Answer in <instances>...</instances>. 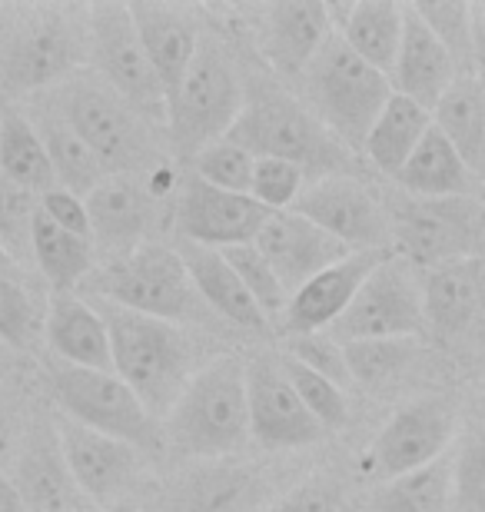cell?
Listing matches in <instances>:
<instances>
[{
	"label": "cell",
	"instance_id": "41",
	"mask_svg": "<svg viewBox=\"0 0 485 512\" xmlns=\"http://www.w3.org/2000/svg\"><path fill=\"white\" fill-rule=\"evenodd\" d=\"M253 153L236 147L233 140H213L203 150L190 157V173L196 180L210 183L226 193H246L250 197V177H253Z\"/></svg>",
	"mask_w": 485,
	"mask_h": 512
},
{
	"label": "cell",
	"instance_id": "42",
	"mask_svg": "<svg viewBox=\"0 0 485 512\" xmlns=\"http://www.w3.org/2000/svg\"><path fill=\"white\" fill-rule=\"evenodd\" d=\"M220 253H223V260L230 263V270L236 273V280L243 283V290L250 293V300L260 306L270 330H276V320H280V313L286 306V293H283V286L276 283V276L270 266H266V260L256 253L253 243H243V247H230Z\"/></svg>",
	"mask_w": 485,
	"mask_h": 512
},
{
	"label": "cell",
	"instance_id": "43",
	"mask_svg": "<svg viewBox=\"0 0 485 512\" xmlns=\"http://www.w3.org/2000/svg\"><path fill=\"white\" fill-rule=\"evenodd\" d=\"M37 217V193L20 190L14 183L0 180V250L20 266H30V230Z\"/></svg>",
	"mask_w": 485,
	"mask_h": 512
},
{
	"label": "cell",
	"instance_id": "33",
	"mask_svg": "<svg viewBox=\"0 0 485 512\" xmlns=\"http://www.w3.org/2000/svg\"><path fill=\"white\" fill-rule=\"evenodd\" d=\"M432 127L449 140L462 163L479 173L485 170V87L482 74H459L432 107Z\"/></svg>",
	"mask_w": 485,
	"mask_h": 512
},
{
	"label": "cell",
	"instance_id": "13",
	"mask_svg": "<svg viewBox=\"0 0 485 512\" xmlns=\"http://www.w3.org/2000/svg\"><path fill=\"white\" fill-rule=\"evenodd\" d=\"M339 343L363 340H419L422 300H419V273L396 253H383L366 280L359 283L343 316L326 330Z\"/></svg>",
	"mask_w": 485,
	"mask_h": 512
},
{
	"label": "cell",
	"instance_id": "6",
	"mask_svg": "<svg viewBox=\"0 0 485 512\" xmlns=\"http://www.w3.org/2000/svg\"><path fill=\"white\" fill-rule=\"evenodd\" d=\"M40 97L87 143L90 153L100 160V167L107 170V177H113V173H143L170 160L153 137L157 127H150L147 120L133 114L87 67Z\"/></svg>",
	"mask_w": 485,
	"mask_h": 512
},
{
	"label": "cell",
	"instance_id": "22",
	"mask_svg": "<svg viewBox=\"0 0 485 512\" xmlns=\"http://www.w3.org/2000/svg\"><path fill=\"white\" fill-rule=\"evenodd\" d=\"M422 326L442 343H476L482 326V256L419 273Z\"/></svg>",
	"mask_w": 485,
	"mask_h": 512
},
{
	"label": "cell",
	"instance_id": "48",
	"mask_svg": "<svg viewBox=\"0 0 485 512\" xmlns=\"http://www.w3.org/2000/svg\"><path fill=\"white\" fill-rule=\"evenodd\" d=\"M24 429L27 423L17 416L14 403L0 396V473H7L10 463H14L17 446H20V439H24Z\"/></svg>",
	"mask_w": 485,
	"mask_h": 512
},
{
	"label": "cell",
	"instance_id": "39",
	"mask_svg": "<svg viewBox=\"0 0 485 512\" xmlns=\"http://www.w3.org/2000/svg\"><path fill=\"white\" fill-rule=\"evenodd\" d=\"M432 37L446 47L459 74H482L472 57V0H416L409 4Z\"/></svg>",
	"mask_w": 485,
	"mask_h": 512
},
{
	"label": "cell",
	"instance_id": "8",
	"mask_svg": "<svg viewBox=\"0 0 485 512\" xmlns=\"http://www.w3.org/2000/svg\"><path fill=\"white\" fill-rule=\"evenodd\" d=\"M80 290L90 300L177 326L200 323V316L206 313L187 270H183L180 253L173 250V243L157 240L143 243L120 260L97 263V270L87 276Z\"/></svg>",
	"mask_w": 485,
	"mask_h": 512
},
{
	"label": "cell",
	"instance_id": "35",
	"mask_svg": "<svg viewBox=\"0 0 485 512\" xmlns=\"http://www.w3.org/2000/svg\"><path fill=\"white\" fill-rule=\"evenodd\" d=\"M432 127L429 110H422L412 100L392 94L386 100V107L379 110V117L369 127L359 157L383 177H396L402 170V163L409 160V153L419 147V140L426 137V130Z\"/></svg>",
	"mask_w": 485,
	"mask_h": 512
},
{
	"label": "cell",
	"instance_id": "4",
	"mask_svg": "<svg viewBox=\"0 0 485 512\" xmlns=\"http://www.w3.org/2000/svg\"><path fill=\"white\" fill-rule=\"evenodd\" d=\"M226 140L253 157H273L296 163L309 180L326 173H349L356 157L299 104L290 87L276 80H246L240 117L233 120Z\"/></svg>",
	"mask_w": 485,
	"mask_h": 512
},
{
	"label": "cell",
	"instance_id": "11",
	"mask_svg": "<svg viewBox=\"0 0 485 512\" xmlns=\"http://www.w3.org/2000/svg\"><path fill=\"white\" fill-rule=\"evenodd\" d=\"M87 70L103 80L133 114L163 133L167 97H163L160 80L153 74L147 54H143L127 4H113V0L90 4Z\"/></svg>",
	"mask_w": 485,
	"mask_h": 512
},
{
	"label": "cell",
	"instance_id": "44",
	"mask_svg": "<svg viewBox=\"0 0 485 512\" xmlns=\"http://www.w3.org/2000/svg\"><path fill=\"white\" fill-rule=\"evenodd\" d=\"M283 356H290L299 366L313 370L316 376L323 380L336 383L339 389H349V366H346V353H343V343L333 340L326 330L319 333H293V336H283Z\"/></svg>",
	"mask_w": 485,
	"mask_h": 512
},
{
	"label": "cell",
	"instance_id": "27",
	"mask_svg": "<svg viewBox=\"0 0 485 512\" xmlns=\"http://www.w3.org/2000/svg\"><path fill=\"white\" fill-rule=\"evenodd\" d=\"M173 250L180 253L183 270H187L196 296H200V303L206 306V313L220 316L223 323H230L243 333H270V323H266V316L260 313V306L250 300V293L236 280V273L230 270V263L223 260L220 250L196 247V243H187V240H177Z\"/></svg>",
	"mask_w": 485,
	"mask_h": 512
},
{
	"label": "cell",
	"instance_id": "26",
	"mask_svg": "<svg viewBox=\"0 0 485 512\" xmlns=\"http://www.w3.org/2000/svg\"><path fill=\"white\" fill-rule=\"evenodd\" d=\"M402 37L396 60L389 70V87L392 94L412 100L422 110L436 107V100L446 94L452 80L459 77V67L452 64V57L446 54V47L429 34L426 24L416 17V10L409 4H402Z\"/></svg>",
	"mask_w": 485,
	"mask_h": 512
},
{
	"label": "cell",
	"instance_id": "28",
	"mask_svg": "<svg viewBox=\"0 0 485 512\" xmlns=\"http://www.w3.org/2000/svg\"><path fill=\"white\" fill-rule=\"evenodd\" d=\"M402 4L392 0H349L326 4L329 27L353 54L379 74L389 77L402 37Z\"/></svg>",
	"mask_w": 485,
	"mask_h": 512
},
{
	"label": "cell",
	"instance_id": "32",
	"mask_svg": "<svg viewBox=\"0 0 485 512\" xmlns=\"http://www.w3.org/2000/svg\"><path fill=\"white\" fill-rule=\"evenodd\" d=\"M30 124H34L40 143H44L50 173L60 190H70L77 197H87L97 183L107 177V170L100 167V160L90 153V147L77 137L64 117L47 104L44 97H34V110H30Z\"/></svg>",
	"mask_w": 485,
	"mask_h": 512
},
{
	"label": "cell",
	"instance_id": "30",
	"mask_svg": "<svg viewBox=\"0 0 485 512\" xmlns=\"http://www.w3.org/2000/svg\"><path fill=\"white\" fill-rule=\"evenodd\" d=\"M263 496V476L230 459L200 463L173 489L177 512H246Z\"/></svg>",
	"mask_w": 485,
	"mask_h": 512
},
{
	"label": "cell",
	"instance_id": "18",
	"mask_svg": "<svg viewBox=\"0 0 485 512\" xmlns=\"http://www.w3.org/2000/svg\"><path fill=\"white\" fill-rule=\"evenodd\" d=\"M266 217H270V210H263L253 197L216 190L210 183L196 180L193 173L180 177L177 197H173L177 240L206 250H230L253 243Z\"/></svg>",
	"mask_w": 485,
	"mask_h": 512
},
{
	"label": "cell",
	"instance_id": "17",
	"mask_svg": "<svg viewBox=\"0 0 485 512\" xmlns=\"http://www.w3.org/2000/svg\"><path fill=\"white\" fill-rule=\"evenodd\" d=\"M54 416V429L60 439V453L67 459V469L74 476L80 493L94 509H113L140 486L147 453L133 449L120 439H110L94 429L74 423V419Z\"/></svg>",
	"mask_w": 485,
	"mask_h": 512
},
{
	"label": "cell",
	"instance_id": "23",
	"mask_svg": "<svg viewBox=\"0 0 485 512\" xmlns=\"http://www.w3.org/2000/svg\"><path fill=\"white\" fill-rule=\"evenodd\" d=\"M253 247L273 270L276 283L283 286L286 300H290L306 280L323 273L326 266H333L349 256L343 243L326 237L323 230L313 227L306 217H299L293 210L270 213L260 233L253 237Z\"/></svg>",
	"mask_w": 485,
	"mask_h": 512
},
{
	"label": "cell",
	"instance_id": "50",
	"mask_svg": "<svg viewBox=\"0 0 485 512\" xmlns=\"http://www.w3.org/2000/svg\"><path fill=\"white\" fill-rule=\"evenodd\" d=\"M14 360H17V356L10 353L4 343H0V376H4V373H10V366H14Z\"/></svg>",
	"mask_w": 485,
	"mask_h": 512
},
{
	"label": "cell",
	"instance_id": "29",
	"mask_svg": "<svg viewBox=\"0 0 485 512\" xmlns=\"http://www.w3.org/2000/svg\"><path fill=\"white\" fill-rule=\"evenodd\" d=\"M399 193L419 200H446V197H482V177L472 173L449 140L436 127L426 130L419 147L409 153L402 170L392 177Z\"/></svg>",
	"mask_w": 485,
	"mask_h": 512
},
{
	"label": "cell",
	"instance_id": "12",
	"mask_svg": "<svg viewBox=\"0 0 485 512\" xmlns=\"http://www.w3.org/2000/svg\"><path fill=\"white\" fill-rule=\"evenodd\" d=\"M462 429L459 406L449 396L429 393L402 403L366 446L359 469L373 483H386L446 456Z\"/></svg>",
	"mask_w": 485,
	"mask_h": 512
},
{
	"label": "cell",
	"instance_id": "31",
	"mask_svg": "<svg viewBox=\"0 0 485 512\" xmlns=\"http://www.w3.org/2000/svg\"><path fill=\"white\" fill-rule=\"evenodd\" d=\"M47 286L0 250V343L14 356L34 353L44 330Z\"/></svg>",
	"mask_w": 485,
	"mask_h": 512
},
{
	"label": "cell",
	"instance_id": "46",
	"mask_svg": "<svg viewBox=\"0 0 485 512\" xmlns=\"http://www.w3.org/2000/svg\"><path fill=\"white\" fill-rule=\"evenodd\" d=\"M263 512H343V486L329 473L309 476L290 493L273 499V506H266Z\"/></svg>",
	"mask_w": 485,
	"mask_h": 512
},
{
	"label": "cell",
	"instance_id": "3",
	"mask_svg": "<svg viewBox=\"0 0 485 512\" xmlns=\"http://www.w3.org/2000/svg\"><path fill=\"white\" fill-rule=\"evenodd\" d=\"M90 303L100 310L103 326H107L110 373L127 383L130 393L160 426L190 376L200 370L193 336L177 323H163L100 300Z\"/></svg>",
	"mask_w": 485,
	"mask_h": 512
},
{
	"label": "cell",
	"instance_id": "34",
	"mask_svg": "<svg viewBox=\"0 0 485 512\" xmlns=\"http://www.w3.org/2000/svg\"><path fill=\"white\" fill-rule=\"evenodd\" d=\"M30 266L47 283V293H77L97 270V253L90 240L54 227L37 210L30 230Z\"/></svg>",
	"mask_w": 485,
	"mask_h": 512
},
{
	"label": "cell",
	"instance_id": "25",
	"mask_svg": "<svg viewBox=\"0 0 485 512\" xmlns=\"http://www.w3.org/2000/svg\"><path fill=\"white\" fill-rule=\"evenodd\" d=\"M40 346H47L54 363L80 366V370H110L107 326L84 293H47Z\"/></svg>",
	"mask_w": 485,
	"mask_h": 512
},
{
	"label": "cell",
	"instance_id": "40",
	"mask_svg": "<svg viewBox=\"0 0 485 512\" xmlns=\"http://www.w3.org/2000/svg\"><path fill=\"white\" fill-rule=\"evenodd\" d=\"M276 356H280L286 380H290V386L296 389V396L303 399L309 416L326 429V436L346 429L349 419H353V406H349L346 389H339L336 383H329L323 376H316L313 370H306V366H299L296 360H290V356H283V353H276Z\"/></svg>",
	"mask_w": 485,
	"mask_h": 512
},
{
	"label": "cell",
	"instance_id": "21",
	"mask_svg": "<svg viewBox=\"0 0 485 512\" xmlns=\"http://www.w3.org/2000/svg\"><path fill=\"white\" fill-rule=\"evenodd\" d=\"M127 10L143 54L163 87V97H170L203 40L206 10L193 4H173V0H133Z\"/></svg>",
	"mask_w": 485,
	"mask_h": 512
},
{
	"label": "cell",
	"instance_id": "5",
	"mask_svg": "<svg viewBox=\"0 0 485 512\" xmlns=\"http://www.w3.org/2000/svg\"><path fill=\"white\" fill-rule=\"evenodd\" d=\"M246 94L243 70L236 64L230 44L220 27L206 20L203 40L196 47L187 74L167 97V117H163V137L180 157H193L206 143L223 140L233 120L240 117Z\"/></svg>",
	"mask_w": 485,
	"mask_h": 512
},
{
	"label": "cell",
	"instance_id": "45",
	"mask_svg": "<svg viewBox=\"0 0 485 512\" xmlns=\"http://www.w3.org/2000/svg\"><path fill=\"white\" fill-rule=\"evenodd\" d=\"M309 177L296 163L273 160V157H256L253 160V177H250V197L260 203L263 210H293L296 197L303 193Z\"/></svg>",
	"mask_w": 485,
	"mask_h": 512
},
{
	"label": "cell",
	"instance_id": "19",
	"mask_svg": "<svg viewBox=\"0 0 485 512\" xmlns=\"http://www.w3.org/2000/svg\"><path fill=\"white\" fill-rule=\"evenodd\" d=\"M27 512H97L80 493L60 453L54 416H34L24 429L14 463L7 469Z\"/></svg>",
	"mask_w": 485,
	"mask_h": 512
},
{
	"label": "cell",
	"instance_id": "2",
	"mask_svg": "<svg viewBox=\"0 0 485 512\" xmlns=\"http://www.w3.org/2000/svg\"><path fill=\"white\" fill-rule=\"evenodd\" d=\"M246 443V363L236 353L210 356L163 416L160 446L190 463H216L243 453Z\"/></svg>",
	"mask_w": 485,
	"mask_h": 512
},
{
	"label": "cell",
	"instance_id": "37",
	"mask_svg": "<svg viewBox=\"0 0 485 512\" xmlns=\"http://www.w3.org/2000/svg\"><path fill=\"white\" fill-rule=\"evenodd\" d=\"M452 466L449 453L436 463L402 473L376 489L366 499V512H452Z\"/></svg>",
	"mask_w": 485,
	"mask_h": 512
},
{
	"label": "cell",
	"instance_id": "49",
	"mask_svg": "<svg viewBox=\"0 0 485 512\" xmlns=\"http://www.w3.org/2000/svg\"><path fill=\"white\" fill-rule=\"evenodd\" d=\"M0 512H27L24 499L17 496V489L10 483L7 473H0Z\"/></svg>",
	"mask_w": 485,
	"mask_h": 512
},
{
	"label": "cell",
	"instance_id": "47",
	"mask_svg": "<svg viewBox=\"0 0 485 512\" xmlns=\"http://www.w3.org/2000/svg\"><path fill=\"white\" fill-rule=\"evenodd\" d=\"M37 210L54 223V227L74 233V237H84L90 240V223H87V207H84V197L70 190H60V187H50L37 197Z\"/></svg>",
	"mask_w": 485,
	"mask_h": 512
},
{
	"label": "cell",
	"instance_id": "38",
	"mask_svg": "<svg viewBox=\"0 0 485 512\" xmlns=\"http://www.w3.org/2000/svg\"><path fill=\"white\" fill-rule=\"evenodd\" d=\"M349 383H359L366 389H383L412 370L416 356L422 353L419 340H363V343H343Z\"/></svg>",
	"mask_w": 485,
	"mask_h": 512
},
{
	"label": "cell",
	"instance_id": "1",
	"mask_svg": "<svg viewBox=\"0 0 485 512\" xmlns=\"http://www.w3.org/2000/svg\"><path fill=\"white\" fill-rule=\"evenodd\" d=\"M90 4H0V97L47 94L87 67Z\"/></svg>",
	"mask_w": 485,
	"mask_h": 512
},
{
	"label": "cell",
	"instance_id": "16",
	"mask_svg": "<svg viewBox=\"0 0 485 512\" xmlns=\"http://www.w3.org/2000/svg\"><path fill=\"white\" fill-rule=\"evenodd\" d=\"M246 363V419L250 439L266 453H296L326 439V429L309 416L303 399L286 380L280 356L260 353Z\"/></svg>",
	"mask_w": 485,
	"mask_h": 512
},
{
	"label": "cell",
	"instance_id": "10",
	"mask_svg": "<svg viewBox=\"0 0 485 512\" xmlns=\"http://www.w3.org/2000/svg\"><path fill=\"white\" fill-rule=\"evenodd\" d=\"M47 389L60 416L74 419V423L94 429V433L120 439V443L140 449L147 456L163 453L157 419H150L127 383L110 370H80V366L50 360Z\"/></svg>",
	"mask_w": 485,
	"mask_h": 512
},
{
	"label": "cell",
	"instance_id": "24",
	"mask_svg": "<svg viewBox=\"0 0 485 512\" xmlns=\"http://www.w3.org/2000/svg\"><path fill=\"white\" fill-rule=\"evenodd\" d=\"M379 256L383 253H349L346 260L326 266L323 273L306 280L290 300H286L280 320H276V330L283 336L329 330V326L343 316L349 300H353L359 290V283L366 280V273L373 270Z\"/></svg>",
	"mask_w": 485,
	"mask_h": 512
},
{
	"label": "cell",
	"instance_id": "7",
	"mask_svg": "<svg viewBox=\"0 0 485 512\" xmlns=\"http://www.w3.org/2000/svg\"><path fill=\"white\" fill-rule=\"evenodd\" d=\"M389 97V77L363 64L336 34L323 40V47L296 77V100L353 157H359V147Z\"/></svg>",
	"mask_w": 485,
	"mask_h": 512
},
{
	"label": "cell",
	"instance_id": "9",
	"mask_svg": "<svg viewBox=\"0 0 485 512\" xmlns=\"http://www.w3.org/2000/svg\"><path fill=\"white\" fill-rule=\"evenodd\" d=\"M389 220V253L416 273L432 266L482 256V197L419 200L406 193L383 197Z\"/></svg>",
	"mask_w": 485,
	"mask_h": 512
},
{
	"label": "cell",
	"instance_id": "36",
	"mask_svg": "<svg viewBox=\"0 0 485 512\" xmlns=\"http://www.w3.org/2000/svg\"><path fill=\"white\" fill-rule=\"evenodd\" d=\"M0 180L37 193V197L44 190L57 187L44 143H40L34 124H30L27 110L20 104H10V100L0 104Z\"/></svg>",
	"mask_w": 485,
	"mask_h": 512
},
{
	"label": "cell",
	"instance_id": "14",
	"mask_svg": "<svg viewBox=\"0 0 485 512\" xmlns=\"http://www.w3.org/2000/svg\"><path fill=\"white\" fill-rule=\"evenodd\" d=\"M293 213L343 243L349 253H389L383 197L356 173H326L309 180L293 203Z\"/></svg>",
	"mask_w": 485,
	"mask_h": 512
},
{
	"label": "cell",
	"instance_id": "20",
	"mask_svg": "<svg viewBox=\"0 0 485 512\" xmlns=\"http://www.w3.org/2000/svg\"><path fill=\"white\" fill-rule=\"evenodd\" d=\"M84 207L97 263H110L150 243L160 203L147 193L140 173H113L87 193Z\"/></svg>",
	"mask_w": 485,
	"mask_h": 512
},
{
	"label": "cell",
	"instance_id": "15",
	"mask_svg": "<svg viewBox=\"0 0 485 512\" xmlns=\"http://www.w3.org/2000/svg\"><path fill=\"white\" fill-rule=\"evenodd\" d=\"M250 34L253 54L263 60L276 84H296L303 67L333 34L326 4L316 0H273V4L230 7Z\"/></svg>",
	"mask_w": 485,
	"mask_h": 512
}]
</instances>
